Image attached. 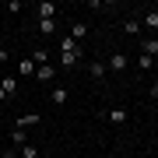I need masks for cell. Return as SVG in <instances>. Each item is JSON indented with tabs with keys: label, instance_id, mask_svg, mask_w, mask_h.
I'll return each mask as SVG.
<instances>
[{
	"label": "cell",
	"instance_id": "obj_15",
	"mask_svg": "<svg viewBox=\"0 0 158 158\" xmlns=\"http://www.w3.org/2000/svg\"><path fill=\"white\" fill-rule=\"evenodd\" d=\"M18 158H39V148H32V144L18 148Z\"/></svg>",
	"mask_w": 158,
	"mask_h": 158
},
{
	"label": "cell",
	"instance_id": "obj_16",
	"mask_svg": "<svg viewBox=\"0 0 158 158\" xmlns=\"http://www.w3.org/2000/svg\"><path fill=\"white\" fill-rule=\"evenodd\" d=\"M32 60H35V67H42V63H49V53H46V49H35Z\"/></svg>",
	"mask_w": 158,
	"mask_h": 158
},
{
	"label": "cell",
	"instance_id": "obj_19",
	"mask_svg": "<svg viewBox=\"0 0 158 158\" xmlns=\"http://www.w3.org/2000/svg\"><path fill=\"white\" fill-rule=\"evenodd\" d=\"M39 32L42 35H53V32H56V21H39Z\"/></svg>",
	"mask_w": 158,
	"mask_h": 158
},
{
	"label": "cell",
	"instance_id": "obj_20",
	"mask_svg": "<svg viewBox=\"0 0 158 158\" xmlns=\"http://www.w3.org/2000/svg\"><path fill=\"white\" fill-rule=\"evenodd\" d=\"M137 67H141V70H151V67H155V60H151V56H144V53H141V60H137Z\"/></svg>",
	"mask_w": 158,
	"mask_h": 158
},
{
	"label": "cell",
	"instance_id": "obj_5",
	"mask_svg": "<svg viewBox=\"0 0 158 158\" xmlns=\"http://www.w3.org/2000/svg\"><path fill=\"white\" fill-rule=\"evenodd\" d=\"M35 77H39V81H53V77H56V67L42 63V67H35Z\"/></svg>",
	"mask_w": 158,
	"mask_h": 158
},
{
	"label": "cell",
	"instance_id": "obj_11",
	"mask_svg": "<svg viewBox=\"0 0 158 158\" xmlns=\"http://www.w3.org/2000/svg\"><path fill=\"white\" fill-rule=\"evenodd\" d=\"M127 53H113V60H109V67H113V70H127Z\"/></svg>",
	"mask_w": 158,
	"mask_h": 158
},
{
	"label": "cell",
	"instance_id": "obj_13",
	"mask_svg": "<svg viewBox=\"0 0 158 158\" xmlns=\"http://www.w3.org/2000/svg\"><path fill=\"white\" fill-rule=\"evenodd\" d=\"M60 49H63V53H81V46H77V42H74L70 35H67V39H60Z\"/></svg>",
	"mask_w": 158,
	"mask_h": 158
},
{
	"label": "cell",
	"instance_id": "obj_4",
	"mask_svg": "<svg viewBox=\"0 0 158 158\" xmlns=\"http://www.w3.org/2000/svg\"><path fill=\"white\" fill-rule=\"evenodd\" d=\"M0 91H4V98H14V91H18V77H4V81H0Z\"/></svg>",
	"mask_w": 158,
	"mask_h": 158
},
{
	"label": "cell",
	"instance_id": "obj_1",
	"mask_svg": "<svg viewBox=\"0 0 158 158\" xmlns=\"http://www.w3.org/2000/svg\"><path fill=\"white\" fill-rule=\"evenodd\" d=\"M35 14H39V21H56V4L42 0V4H35Z\"/></svg>",
	"mask_w": 158,
	"mask_h": 158
},
{
	"label": "cell",
	"instance_id": "obj_6",
	"mask_svg": "<svg viewBox=\"0 0 158 158\" xmlns=\"http://www.w3.org/2000/svg\"><path fill=\"white\" fill-rule=\"evenodd\" d=\"M67 98H70V91H67V88H53V91H49V102H53V106H63Z\"/></svg>",
	"mask_w": 158,
	"mask_h": 158
},
{
	"label": "cell",
	"instance_id": "obj_17",
	"mask_svg": "<svg viewBox=\"0 0 158 158\" xmlns=\"http://www.w3.org/2000/svg\"><path fill=\"white\" fill-rule=\"evenodd\" d=\"M77 60H81V53H63V56H60V63H63V67H74Z\"/></svg>",
	"mask_w": 158,
	"mask_h": 158
},
{
	"label": "cell",
	"instance_id": "obj_8",
	"mask_svg": "<svg viewBox=\"0 0 158 158\" xmlns=\"http://www.w3.org/2000/svg\"><path fill=\"white\" fill-rule=\"evenodd\" d=\"M85 35H88V25H85V21H74V25H70V39H74V42L85 39Z\"/></svg>",
	"mask_w": 158,
	"mask_h": 158
},
{
	"label": "cell",
	"instance_id": "obj_10",
	"mask_svg": "<svg viewBox=\"0 0 158 158\" xmlns=\"http://www.w3.org/2000/svg\"><path fill=\"white\" fill-rule=\"evenodd\" d=\"M11 144H14V148H25V144H28V134L14 127V130H11Z\"/></svg>",
	"mask_w": 158,
	"mask_h": 158
},
{
	"label": "cell",
	"instance_id": "obj_14",
	"mask_svg": "<svg viewBox=\"0 0 158 158\" xmlns=\"http://www.w3.org/2000/svg\"><path fill=\"white\" fill-rule=\"evenodd\" d=\"M141 25H144V28H158V11H148L141 18Z\"/></svg>",
	"mask_w": 158,
	"mask_h": 158
},
{
	"label": "cell",
	"instance_id": "obj_18",
	"mask_svg": "<svg viewBox=\"0 0 158 158\" xmlns=\"http://www.w3.org/2000/svg\"><path fill=\"white\" fill-rule=\"evenodd\" d=\"M109 119H113V123H127V109H113Z\"/></svg>",
	"mask_w": 158,
	"mask_h": 158
},
{
	"label": "cell",
	"instance_id": "obj_12",
	"mask_svg": "<svg viewBox=\"0 0 158 158\" xmlns=\"http://www.w3.org/2000/svg\"><path fill=\"white\" fill-rule=\"evenodd\" d=\"M106 63H88V74H91V77H95V81H102V77H106Z\"/></svg>",
	"mask_w": 158,
	"mask_h": 158
},
{
	"label": "cell",
	"instance_id": "obj_9",
	"mask_svg": "<svg viewBox=\"0 0 158 158\" xmlns=\"http://www.w3.org/2000/svg\"><path fill=\"white\" fill-rule=\"evenodd\" d=\"M123 32L127 35H141V18H127V21H123Z\"/></svg>",
	"mask_w": 158,
	"mask_h": 158
},
{
	"label": "cell",
	"instance_id": "obj_7",
	"mask_svg": "<svg viewBox=\"0 0 158 158\" xmlns=\"http://www.w3.org/2000/svg\"><path fill=\"white\" fill-rule=\"evenodd\" d=\"M141 49H144V56H158V39H141Z\"/></svg>",
	"mask_w": 158,
	"mask_h": 158
},
{
	"label": "cell",
	"instance_id": "obj_3",
	"mask_svg": "<svg viewBox=\"0 0 158 158\" xmlns=\"http://www.w3.org/2000/svg\"><path fill=\"white\" fill-rule=\"evenodd\" d=\"M32 74H35V60L25 56L21 63H18V77H32Z\"/></svg>",
	"mask_w": 158,
	"mask_h": 158
},
{
	"label": "cell",
	"instance_id": "obj_2",
	"mask_svg": "<svg viewBox=\"0 0 158 158\" xmlns=\"http://www.w3.org/2000/svg\"><path fill=\"white\" fill-rule=\"evenodd\" d=\"M35 123H39V113H25V116H18V119H14V127H18V130H28V127H35Z\"/></svg>",
	"mask_w": 158,
	"mask_h": 158
},
{
	"label": "cell",
	"instance_id": "obj_23",
	"mask_svg": "<svg viewBox=\"0 0 158 158\" xmlns=\"http://www.w3.org/2000/svg\"><path fill=\"white\" fill-rule=\"evenodd\" d=\"M39 158H53V155H39Z\"/></svg>",
	"mask_w": 158,
	"mask_h": 158
},
{
	"label": "cell",
	"instance_id": "obj_22",
	"mask_svg": "<svg viewBox=\"0 0 158 158\" xmlns=\"http://www.w3.org/2000/svg\"><path fill=\"white\" fill-rule=\"evenodd\" d=\"M151 95H155V98H158V81H155V85H151Z\"/></svg>",
	"mask_w": 158,
	"mask_h": 158
},
{
	"label": "cell",
	"instance_id": "obj_21",
	"mask_svg": "<svg viewBox=\"0 0 158 158\" xmlns=\"http://www.w3.org/2000/svg\"><path fill=\"white\" fill-rule=\"evenodd\" d=\"M7 60H11V56H7V49H4V46H0V67H4Z\"/></svg>",
	"mask_w": 158,
	"mask_h": 158
}]
</instances>
